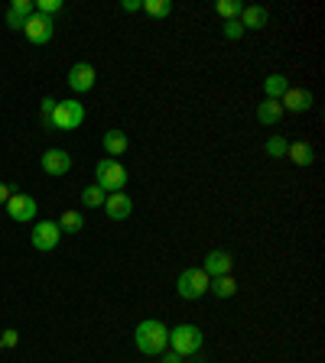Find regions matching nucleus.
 Instances as JSON below:
<instances>
[{"label":"nucleus","mask_w":325,"mask_h":363,"mask_svg":"<svg viewBox=\"0 0 325 363\" xmlns=\"http://www.w3.org/2000/svg\"><path fill=\"white\" fill-rule=\"evenodd\" d=\"M134 341H137V350L146 357H160L166 347H170V328L162 324L160 318H146L137 324L134 331Z\"/></svg>","instance_id":"obj_1"},{"label":"nucleus","mask_w":325,"mask_h":363,"mask_svg":"<svg viewBox=\"0 0 325 363\" xmlns=\"http://www.w3.org/2000/svg\"><path fill=\"white\" fill-rule=\"evenodd\" d=\"M94 185L101 188L104 194L108 192H124V185H127V169L120 166L117 159H111V156H104L98 166H94Z\"/></svg>","instance_id":"obj_2"},{"label":"nucleus","mask_w":325,"mask_h":363,"mask_svg":"<svg viewBox=\"0 0 325 363\" xmlns=\"http://www.w3.org/2000/svg\"><path fill=\"white\" fill-rule=\"evenodd\" d=\"M170 347H172V354H179V357L198 354L202 350V331L196 324H176L170 331Z\"/></svg>","instance_id":"obj_3"},{"label":"nucleus","mask_w":325,"mask_h":363,"mask_svg":"<svg viewBox=\"0 0 325 363\" xmlns=\"http://www.w3.org/2000/svg\"><path fill=\"white\" fill-rule=\"evenodd\" d=\"M208 282H212V279L202 272V266H196V270H182L179 279H176V296L186 298V302L202 298L208 292Z\"/></svg>","instance_id":"obj_4"},{"label":"nucleus","mask_w":325,"mask_h":363,"mask_svg":"<svg viewBox=\"0 0 325 363\" xmlns=\"http://www.w3.org/2000/svg\"><path fill=\"white\" fill-rule=\"evenodd\" d=\"M82 120H85V104L82 101H59L56 104V114H52V127L56 130H75L82 127Z\"/></svg>","instance_id":"obj_5"},{"label":"nucleus","mask_w":325,"mask_h":363,"mask_svg":"<svg viewBox=\"0 0 325 363\" xmlns=\"http://www.w3.org/2000/svg\"><path fill=\"white\" fill-rule=\"evenodd\" d=\"M30 240H33V246L39 250V253H49V250H56L62 240V230L56 220H39V224H33V234H30Z\"/></svg>","instance_id":"obj_6"},{"label":"nucleus","mask_w":325,"mask_h":363,"mask_svg":"<svg viewBox=\"0 0 325 363\" xmlns=\"http://www.w3.org/2000/svg\"><path fill=\"white\" fill-rule=\"evenodd\" d=\"M36 211H39V204H36L33 194H10L7 198V214H10V220H17V224L33 220Z\"/></svg>","instance_id":"obj_7"},{"label":"nucleus","mask_w":325,"mask_h":363,"mask_svg":"<svg viewBox=\"0 0 325 363\" xmlns=\"http://www.w3.org/2000/svg\"><path fill=\"white\" fill-rule=\"evenodd\" d=\"M23 33H26V39H30L33 46H46L52 39V33H56V26H52L49 17H39V13H33V17L23 23Z\"/></svg>","instance_id":"obj_8"},{"label":"nucleus","mask_w":325,"mask_h":363,"mask_svg":"<svg viewBox=\"0 0 325 363\" xmlns=\"http://www.w3.org/2000/svg\"><path fill=\"white\" fill-rule=\"evenodd\" d=\"M39 166H43L46 176H56V178L69 176V169H72V152H65V150H46L43 159H39Z\"/></svg>","instance_id":"obj_9"},{"label":"nucleus","mask_w":325,"mask_h":363,"mask_svg":"<svg viewBox=\"0 0 325 363\" xmlns=\"http://www.w3.org/2000/svg\"><path fill=\"white\" fill-rule=\"evenodd\" d=\"M231 266H234V256L228 253V250H212V253H205V260H202V272H205L208 279L231 276Z\"/></svg>","instance_id":"obj_10"},{"label":"nucleus","mask_w":325,"mask_h":363,"mask_svg":"<svg viewBox=\"0 0 325 363\" xmlns=\"http://www.w3.org/2000/svg\"><path fill=\"white\" fill-rule=\"evenodd\" d=\"M94 68L88 65V62H75V65L69 68V78H65V81H69V88L75 94H85V91H91L94 88Z\"/></svg>","instance_id":"obj_11"},{"label":"nucleus","mask_w":325,"mask_h":363,"mask_svg":"<svg viewBox=\"0 0 325 363\" xmlns=\"http://www.w3.org/2000/svg\"><path fill=\"white\" fill-rule=\"evenodd\" d=\"M130 211H134V202H130L124 192H114V194H108V198H104V214H108L111 220L130 218Z\"/></svg>","instance_id":"obj_12"},{"label":"nucleus","mask_w":325,"mask_h":363,"mask_svg":"<svg viewBox=\"0 0 325 363\" xmlns=\"http://www.w3.org/2000/svg\"><path fill=\"white\" fill-rule=\"evenodd\" d=\"M36 13V7H33V0H13V4H10V10H7V26L10 29H23V23L30 17H33Z\"/></svg>","instance_id":"obj_13"},{"label":"nucleus","mask_w":325,"mask_h":363,"mask_svg":"<svg viewBox=\"0 0 325 363\" xmlns=\"http://www.w3.org/2000/svg\"><path fill=\"white\" fill-rule=\"evenodd\" d=\"M283 110H293V114H302V110L312 107V94L302 91V88H290V91L280 98Z\"/></svg>","instance_id":"obj_14"},{"label":"nucleus","mask_w":325,"mask_h":363,"mask_svg":"<svg viewBox=\"0 0 325 363\" xmlns=\"http://www.w3.org/2000/svg\"><path fill=\"white\" fill-rule=\"evenodd\" d=\"M290 91V78L283 75V72H274V75H267L264 78V94H267V101H280L283 94Z\"/></svg>","instance_id":"obj_15"},{"label":"nucleus","mask_w":325,"mask_h":363,"mask_svg":"<svg viewBox=\"0 0 325 363\" xmlns=\"http://www.w3.org/2000/svg\"><path fill=\"white\" fill-rule=\"evenodd\" d=\"M283 114H286V110H283L280 101H267V98H264V101L257 104V120H260L264 127H274V124H280Z\"/></svg>","instance_id":"obj_16"},{"label":"nucleus","mask_w":325,"mask_h":363,"mask_svg":"<svg viewBox=\"0 0 325 363\" xmlns=\"http://www.w3.org/2000/svg\"><path fill=\"white\" fill-rule=\"evenodd\" d=\"M104 152H108V156H124V152L130 150V140H127V133H124V130H108V133H104Z\"/></svg>","instance_id":"obj_17"},{"label":"nucleus","mask_w":325,"mask_h":363,"mask_svg":"<svg viewBox=\"0 0 325 363\" xmlns=\"http://www.w3.org/2000/svg\"><path fill=\"white\" fill-rule=\"evenodd\" d=\"M238 20H241V26H244V33H248V29H264V26L270 23V13H267L264 7H244Z\"/></svg>","instance_id":"obj_18"},{"label":"nucleus","mask_w":325,"mask_h":363,"mask_svg":"<svg viewBox=\"0 0 325 363\" xmlns=\"http://www.w3.org/2000/svg\"><path fill=\"white\" fill-rule=\"evenodd\" d=\"M208 292L218 298H231L234 292H238V282H234L231 276H215L212 282H208Z\"/></svg>","instance_id":"obj_19"},{"label":"nucleus","mask_w":325,"mask_h":363,"mask_svg":"<svg viewBox=\"0 0 325 363\" xmlns=\"http://www.w3.org/2000/svg\"><path fill=\"white\" fill-rule=\"evenodd\" d=\"M286 156H290L296 166H312V159H316V152H312V146L309 143H290Z\"/></svg>","instance_id":"obj_20"},{"label":"nucleus","mask_w":325,"mask_h":363,"mask_svg":"<svg viewBox=\"0 0 325 363\" xmlns=\"http://www.w3.org/2000/svg\"><path fill=\"white\" fill-rule=\"evenodd\" d=\"M56 224H59V230H62V234H78V230L85 227V218H82V214H78V211H72V208H69V211L62 214V218L56 220Z\"/></svg>","instance_id":"obj_21"},{"label":"nucleus","mask_w":325,"mask_h":363,"mask_svg":"<svg viewBox=\"0 0 325 363\" xmlns=\"http://www.w3.org/2000/svg\"><path fill=\"white\" fill-rule=\"evenodd\" d=\"M144 13H150L156 20H166L172 13V4L170 0H144Z\"/></svg>","instance_id":"obj_22"},{"label":"nucleus","mask_w":325,"mask_h":363,"mask_svg":"<svg viewBox=\"0 0 325 363\" xmlns=\"http://www.w3.org/2000/svg\"><path fill=\"white\" fill-rule=\"evenodd\" d=\"M104 198H108V194H104L98 185L82 188V204H85V208H104Z\"/></svg>","instance_id":"obj_23"},{"label":"nucleus","mask_w":325,"mask_h":363,"mask_svg":"<svg viewBox=\"0 0 325 363\" xmlns=\"http://www.w3.org/2000/svg\"><path fill=\"white\" fill-rule=\"evenodd\" d=\"M215 10H218V17L222 20H238L241 10H244V4H238V0H218Z\"/></svg>","instance_id":"obj_24"},{"label":"nucleus","mask_w":325,"mask_h":363,"mask_svg":"<svg viewBox=\"0 0 325 363\" xmlns=\"http://www.w3.org/2000/svg\"><path fill=\"white\" fill-rule=\"evenodd\" d=\"M286 150H290V143L283 140V136H270L264 143V152L270 156V159H280V156H286Z\"/></svg>","instance_id":"obj_25"},{"label":"nucleus","mask_w":325,"mask_h":363,"mask_svg":"<svg viewBox=\"0 0 325 363\" xmlns=\"http://www.w3.org/2000/svg\"><path fill=\"white\" fill-rule=\"evenodd\" d=\"M36 7V13H39V17H56V13H62V7H65V4H62V0H36L33 4Z\"/></svg>","instance_id":"obj_26"},{"label":"nucleus","mask_w":325,"mask_h":363,"mask_svg":"<svg viewBox=\"0 0 325 363\" xmlns=\"http://www.w3.org/2000/svg\"><path fill=\"white\" fill-rule=\"evenodd\" d=\"M222 33H224V39H241V36H244V26H241V20H224Z\"/></svg>","instance_id":"obj_27"},{"label":"nucleus","mask_w":325,"mask_h":363,"mask_svg":"<svg viewBox=\"0 0 325 363\" xmlns=\"http://www.w3.org/2000/svg\"><path fill=\"white\" fill-rule=\"evenodd\" d=\"M56 98H43V107H39V117H43L46 127H52V114H56Z\"/></svg>","instance_id":"obj_28"},{"label":"nucleus","mask_w":325,"mask_h":363,"mask_svg":"<svg viewBox=\"0 0 325 363\" xmlns=\"http://www.w3.org/2000/svg\"><path fill=\"white\" fill-rule=\"evenodd\" d=\"M0 344H4V347H17L20 344V334L13 328H7L4 334H0Z\"/></svg>","instance_id":"obj_29"},{"label":"nucleus","mask_w":325,"mask_h":363,"mask_svg":"<svg viewBox=\"0 0 325 363\" xmlns=\"http://www.w3.org/2000/svg\"><path fill=\"white\" fill-rule=\"evenodd\" d=\"M120 7H124V13H137V10H144V0H124Z\"/></svg>","instance_id":"obj_30"},{"label":"nucleus","mask_w":325,"mask_h":363,"mask_svg":"<svg viewBox=\"0 0 325 363\" xmlns=\"http://www.w3.org/2000/svg\"><path fill=\"white\" fill-rule=\"evenodd\" d=\"M160 363H182V357H179V354H166V350H162V354H160Z\"/></svg>","instance_id":"obj_31"},{"label":"nucleus","mask_w":325,"mask_h":363,"mask_svg":"<svg viewBox=\"0 0 325 363\" xmlns=\"http://www.w3.org/2000/svg\"><path fill=\"white\" fill-rule=\"evenodd\" d=\"M10 194H13V192H10V185H7V182H0V204H7Z\"/></svg>","instance_id":"obj_32"}]
</instances>
